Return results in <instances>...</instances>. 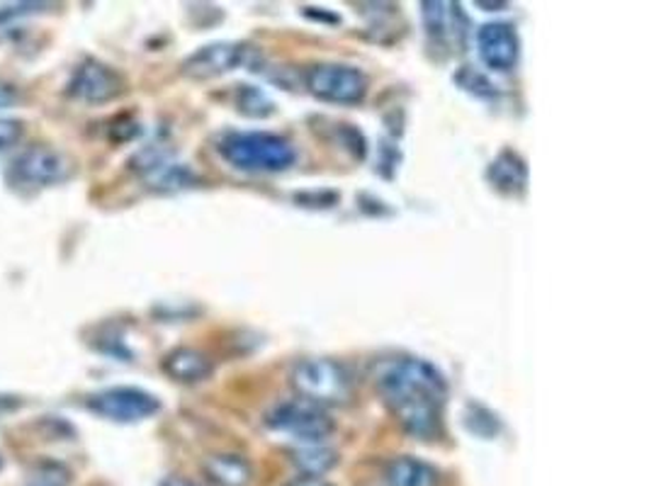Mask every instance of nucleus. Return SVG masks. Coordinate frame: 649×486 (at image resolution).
<instances>
[{
  "mask_svg": "<svg viewBox=\"0 0 649 486\" xmlns=\"http://www.w3.org/2000/svg\"><path fill=\"white\" fill-rule=\"evenodd\" d=\"M378 389L384 407L416 440H435L443 433L448 382L423 358H399L380 372Z\"/></svg>",
  "mask_w": 649,
  "mask_h": 486,
  "instance_id": "obj_1",
  "label": "nucleus"
},
{
  "mask_svg": "<svg viewBox=\"0 0 649 486\" xmlns=\"http://www.w3.org/2000/svg\"><path fill=\"white\" fill-rule=\"evenodd\" d=\"M217 154L243 174H282L297 164V149L272 131H225Z\"/></svg>",
  "mask_w": 649,
  "mask_h": 486,
  "instance_id": "obj_2",
  "label": "nucleus"
},
{
  "mask_svg": "<svg viewBox=\"0 0 649 486\" xmlns=\"http://www.w3.org/2000/svg\"><path fill=\"white\" fill-rule=\"evenodd\" d=\"M297 397L317 407H346L353 399V378L348 368L331 358H307L290 374Z\"/></svg>",
  "mask_w": 649,
  "mask_h": 486,
  "instance_id": "obj_3",
  "label": "nucleus"
},
{
  "mask_svg": "<svg viewBox=\"0 0 649 486\" xmlns=\"http://www.w3.org/2000/svg\"><path fill=\"white\" fill-rule=\"evenodd\" d=\"M304 88L331 105H360L368 98L370 80L351 64H311L304 71Z\"/></svg>",
  "mask_w": 649,
  "mask_h": 486,
  "instance_id": "obj_4",
  "label": "nucleus"
},
{
  "mask_svg": "<svg viewBox=\"0 0 649 486\" xmlns=\"http://www.w3.org/2000/svg\"><path fill=\"white\" fill-rule=\"evenodd\" d=\"M263 423H266L270 431L290 435V438L300 440L302 445L327 440L333 429H336V423H333L327 409L304 401L300 397L276 404V407L268 409Z\"/></svg>",
  "mask_w": 649,
  "mask_h": 486,
  "instance_id": "obj_5",
  "label": "nucleus"
},
{
  "mask_svg": "<svg viewBox=\"0 0 649 486\" xmlns=\"http://www.w3.org/2000/svg\"><path fill=\"white\" fill-rule=\"evenodd\" d=\"M86 407L96 417L113 423H139L161 411L156 394L139 387H107L86 399Z\"/></svg>",
  "mask_w": 649,
  "mask_h": 486,
  "instance_id": "obj_6",
  "label": "nucleus"
},
{
  "mask_svg": "<svg viewBox=\"0 0 649 486\" xmlns=\"http://www.w3.org/2000/svg\"><path fill=\"white\" fill-rule=\"evenodd\" d=\"M421 20L425 37L435 52L445 56L458 54L468 44L470 23L460 3H445V0H425L421 3Z\"/></svg>",
  "mask_w": 649,
  "mask_h": 486,
  "instance_id": "obj_7",
  "label": "nucleus"
},
{
  "mask_svg": "<svg viewBox=\"0 0 649 486\" xmlns=\"http://www.w3.org/2000/svg\"><path fill=\"white\" fill-rule=\"evenodd\" d=\"M66 158L52 146H27L13 158L8 168V182L17 190H39L66 180Z\"/></svg>",
  "mask_w": 649,
  "mask_h": 486,
  "instance_id": "obj_8",
  "label": "nucleus"
},
{
  "mask_svg": "<svg viewBox=\"0 0 649 486\" xmlns=\"http://www.w3.org/2000/svg\"><path fill=\"white\" fill-rule=\"evenodd\" d=\"M66 93L86 105L113 103L125 93V78L113 66L103 64V61L86 59L71 74Z\"/></svg>",
  "mask_w": 649,
  "mask_h": 486,
  "instance_id": "obj_9",
  "label": "nucleus"
},
{
  "mask_svg": "<svg viewBox=\"0 0 649 486\" xmlns=\"http://www.w3.org/2000/svg\"><path fill=\"white\" fill-rule=\"evenodd\" d=\"M251 49L249 44L241 42H212L200 47L198 52H192L186 61H182V76L195 78V80H209L219 78L225 74H231L241 66L249 64Z\"/></svg>",
  "mask_w": 649,
  "mask_h": 486,
  "instance_id": "obj_10",
  "label": "nucleus"
},
{
  "mask_svg": "<svg viewBox=\"0 0 649 486\" xmlns=\"http://www.w3.org/2000/svg\"><path fill=\"white\" fill-rule=\"evenodd\" d=\"M476 54L494 74H511L519 66L521 39L509 23H486L476 29Z\"/></svg>",
  "mask_w": 649,
  "mask_h": 486,
  "instance_id": "obj_11",
  "label": "nucleus"
},
{
  "mask_svg": "<svg viewBox=\"0 0 649 486\" xmlns=\"http://www.w3.org/2000/svg\"><path fill=\"white\" fill-rule=\"evenodd\" d=\"M161 370L178 384H200L212 378L215 360H212L205 350L180 346L166 353L164 360H161Z\"/></svg>",
  "mask_w": 649,
  "mask_h": 486,
  "instance_id": "obj_12",
  "label": "nucleus"
},
{
  "mask_svg": "<svg viewBox=\"0 0 649 486\" xmlns=\"http://www.w3.org/2000/svg\"><path fill=\"white\" fill-rule=\"evenodd\" d=\"M486 180L504 195H523L525 186H529V168L516 151L504 149L486 168Z\"/></svg>",
  "mask_w": 649,
  "mask_h": 486,
  "instance_id": "obj_13",
  "label": "nucleus"
},
{
  "mask_svg": "<svg viewBox=\"0 0 649 486\" xmlns=\"http://www.w3.org/2000/svg\"><path fill=\"white\" fill-rule=\"evenodd\" d=\"M205 477L215 486H251L253 464L239 452H217L209 455L202 464Z\"/></svg>",
  "mask_w": 649,
  "mask_h": 486,
  "instance_id": "obj_14",
  "label": "nucleus"
},
{
  "mask_svg": "<svg viewBox=\"0 0 649 486\" xmlns=\"http://www.w3.org/2000/svg\"><path fill=\"white\" fill-rule=\"evenodd\" d=\"M384 479L390 486H435L441 477L433 464L411 458V455H402V458L390 460Z\"/></svg>",
  "mask_w": 649,
  "mask_h": 486,
  "instance_id": "obj_15",
  "label": "nucleus"
},
{
  "mask_svg": "<svg viewBox=\"0 0 649 486\" xmlns=\"http://www.w3.org/2000/svg\"><path fill=\"white\" fill-rule=\"evenodd\" d=\"M290 460L300 474H309V477H323V474L331 472L339 464V452L327 448V445L311 443V445H300L297 450L290 452Z\"/></svg>",
  "mask_w": 649,
  "mask_h": 486,
  "instance_id": "obj_16",
  "label": "nucleus"
},
{
  "mask_svg": "<svg viewBox=\"0 0 649 486\" xmlns=\"http://www.w3.org/2000/svg\"><path fill=\"white\" fill-rule=\"evenodd\" d=\"M149 188H154L158 192H176L182 188H192L198 182V176L192 174L188 166L174 164V161H166L164 166H158L154 174L147 176Z\"/></svg>",
  "mask_w": 649,
  "mask_h": 486,
  "instance_id": "obj_17",
  "label": "nucleus"
},
{
  "mask_svg": "<svg viewBox=\"0 0 649 486\" xmlns=\"http://www.w3.org/2000/svg\"><path fill=\"white\" fill-rule=\"evenodd\" d=\"M237 110L246 117H260L266 119L276 113L272 100L263 93L256 86H239L237 88Z\"/></svg>",
  "mask_w": 649,
  "mask_h": 486,
  "instance_id": "obj_18",
  "label": "nucleus"
},
{
  "mask_svg": "<svg viewBox=\"0 0 649 486\" xmlns=\"http://www.w3.org/2000/svg\"><path fill=\"white\" fill-rule=\"evenodd\" d=\"M465 425H468L470 433L480 435V438H496L501 431L499 417L482 407V404H468V409H465Z\"/></svg>",
  "mask_w": 649,
  "mask_h": 486,
  "instance_id": "obj_19",
  "label": "nucleus"
},
{
  "mask_svg": "<svg viewBox=\"0 0 649 486\" xmlns=\"http://www.w3.org/2000/svg\"><path fill=\"white\" fill-rule=\"evenodd\" d=\"M455 84H458L462 90H468V93L474 98H482V100L496 98V86L484 74H480V71H474L472 66H462L458 74H455Z\"/></svg>",
  "mask_w": 649,
  "mask_h": 486,
  "instance_id": "obj_20",
  "label": "nucleus"
},
{
  "mask_svg": "<svg viewBox=\"0 0 649 486\" xmlns=\"http://www.w3.org/2000/svg\"><path fill=\"white\" fill-rule=\"evenodd\" d=\"M25 486H71V472L61 462L47 460L29 472Z\"/></svg>",
  "mask_w": 649,
  "mask_h": 486,
  "instance_id": "obj_21",
  "label": "nucleus"
},
{
  "mask_svg": "<svg viewBox=\"0 0 649 486\" xmlns=\"http://www.w3.org/2000/svg\"><path fill=\"white\" fill-rule=\"evenodd\" d=\"M25 135V127L20 119H0V156L13 149Z\"/></svg>",
  "mask_w": 649,
  "mask_h": 486,
  "instance_id": "obj_22",
  "label": "nucleus"
},
{
  "mask_svg": "<svg viewBox=\"0 0 649 486\" xmlns=\"http://www.w3.org/2000/svg\"><path fill=\"white\" fill-rule=\"evenodd\" d=\"M17 90L13 84H8V80H0V110H8L17 103Z\"/></svg>",
  "mask_w": 649,
  "mask_h": 486,
  "instance_id": "obj_23",
  "label": "nucleus"
},
{
  "mask_svg": "<svg viewBox=\"0 0 649 486\" xmlns=\"http://www.w3.org/2000/svg\"><path fill=\"white\" fill-rule=\"evenodd\" d=\"M285 486H331L323 477H309V474H300V477L290 479Z\"/></svg>",
  "mask_w": 649,
  "mask_h": 486,
  "instance_id": "obj_24",
  "label": "nucleus"
},
{
  "mask_svg": "<svg viewBox=\"0 0 649 486\" xmlns=\"http://www.w3.org/2000/svg\"><path fill=\"white\" fill-rule=\"evenodd\" d=\"M158 486H198V484L190 482L188 477H178V474H170V477H166Z\"/></svg>",
  "mask_w": 649,
  "mask_h": 486,
  "instance_id": "obj_25",
  "label": "nucleus"
},
{
  "mask_svg": "<svg viewBox=\"0 0 649 486\" xmlns=\"http://www.w3.org/2000/svg\"><path fill=\"white\" fill-rule=\"evenodd\" d=\"M480 8H494V10H499V8H509V3H476Z\"/></svg>",
  "mask_w": 649,
  "mask_h": 486,
  "instance_id": "obj_26",
  "label": "nucleus"
}]
</instances>
